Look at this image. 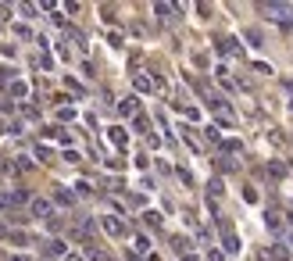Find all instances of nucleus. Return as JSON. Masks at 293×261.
Listing matches in <instances>:
<instances>
[{"instance_id": "obj_1", "label": "nucleus", "mask_w": 293, "mask_h": 261, "mask_svg": "<svg viewBox=\"0 0 293 261\" xmlns=\"http://www.w3.org/2000/svg\"><path fill=\"white\" fill-rule=\"evenodd\" d=\"M104 232L107 236H125V222L118 218V215H107L104 218Z\"/></svg>"}, {"instance_id": "obj_2", "label": "nucleus", "mask_w": 293, "mask_h": 261, "mask_svg": "<svg viewBox=\"0 0 293 261\" xmlns=\"http://www.w3.org/2000/svg\"><path fill=\"white\" fill-rule=\"evenodd\" d=\"M136 111H140V101H136V97H129V101L118 104V115H125V118H129V115H136Z\"/></svg>"}, {"instance_id": "obj_3", "label": "nucleus", "mask_w": 293, "mask_h": 261, "mask_svg": "<svg viewBox=\"0 0 293 261\" xmlns=\"http://www.w3.org/2000/svg\"><path fill=\"white\" fill-rule=\"evenodd\" d=\"M154 14H158V18H176L179 7L176 4H154Z\"/></svg>"}, {"instance_id": "obj_6", "label": "nucleus", "mask_w": 293, "mask_h": 261, "mask_svg": "<svg viewBox=\"0 0 293 261\" xmlns=\"http://www.w3.org/2000/svg\"><path fill=\"white\" fill-rule=\"evenodd\" d=\"M32 215L47 218V215H50V201H32Z\"/></svg>"}, {"instance_id": "obj_11", "label": "nucleus", "mask_w": 293, "mask_h": 261, "mask_svg": "<svg viewBox=\"0 0 293 261\" xmlns=\"http://www.w3.org/2000/svg\"><path fill=\"white\" fill-rule=\"evenodd\" d=\"M58 204H72V193L68 190H58Z\"/></svg>"}, {"instance_id": "obj_13", "label": "nucleus", "mask_w": 293, "mask_h": 261, "mask_svg": "<svg viewBox=\"0 0 293 261\" xmlns=\"http://www.w3.org/2000/svg\"><path fill=\"white\" fill-rule=\"evenodd\" d=\"M68 261H82V258H75V254H72V258H68Z\"/></svg>"}, {"instance_id": "obj_5", "label": "nucleus", "mask_w": 293, "mask_h": 261, "mask_svg": "<svg viewBox=\"0 0 293 261\" xmlns=\"http://www.w3.org/2000/svg\"><path fill=\"white\" fill-rule=\"evenodd\" d=\"M107 136H111V143H115V147H125V143H129V136H125V129H118V125H115L111 132H107Z\"/></svg>"}, {"instance_id": "obj_4", "label": "nucleus", "mask_w": 293, "mask_h": 261, "mask_svg": "<svg viewBox=\"0 0 293 261\" xmlns=\"http://www.w3.org/2000/svg\"><path fill=\"white\" fill-rule=\"evenodd\" d=\"M132 83H136V89H140V93H150V89H158V83H154V79H146V75H136Z\"/></svg>"}, {"instance_id": "obj_14", "label": "nucleus", "mask_w": 293, "mask_h": 261, "mask_svg": "<svg viewBox=\"0 0 293 261\" xmlns=\"http://www.w3.org/2000/svg\"><path fill=\"white\" fill-rule=\"evenodd\" d=\"M290 244H293V236H290Z\"/></svg>"}, {"instance_id": "obj_12", "label": "nucleus", "mask_w": 293, "mask_h": 261, "mask_svg": "<svg viewBox=\"0 0 293 261\" xmlns=\"http://www.w3.org/2000/svg\"><path fill=\"white\" fill-rule=\"evenodd\" d=\"M207 258H211V261H225V254H222V250H211Z\"/></svg>"}, {"instance_id": "obj_8", "label": "nucleus", "mask_w": 293, "mask_h": 261, "mask_svg": "<svg viewBox=\"0 0 293 261\" xmlns=\"http://www.w3.org/2000/svg\"><path fill=\"white\" fill-rule=\"evenodd\" d=\"M268 258H276V261H286V258H290V250L282 247V244H276V247L268 250Z\"/></svg>"}, {"instance_id": "obj_9", "label": "nucleus", "mask_w": 293, "mask_h": 261, "mask_svg": "<svg viewBox=\"0 0 293 261\" xmlns=\"http://www.w3.org/2000/svg\"><path fill=\"white\" fill-rule=\"evenodd\" d=\"M225 250H229V254H236V250H240V240H236L229 229H225Z\"/></svg>"}, {"instance_id": "obj_7", "label": "nucleus", "mask_w": 293, "mask_h": 261, "mask_svg": "<svg viewBox=\"0 0 293 261\" xmlns=\"http://www.w3.org/2000/svg\"><path fill=\"white\" fill-rule=\"evenodd\" d=\"M47 254H50V258H61V254H65V244H61V240H50V244H47Z\"/></svg>"}, {"instance_id": "obj_10", "label": "nucleus", "mask_w": 293, "mask_h": 261, "mask_svg": "<svg viewBox=\"0 0 293 261\" xmlns=\"http://www.w3.org/2000/svg\"><path fill=\"white\" fill-rule=\"evenodd\" d=\"M143 222H146V226H161V215H154V211H146V215H143Z\"/></svg>"}]
</instances>
